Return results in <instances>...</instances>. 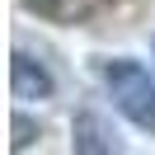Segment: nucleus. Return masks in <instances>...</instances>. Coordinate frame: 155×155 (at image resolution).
<instances>
[{
	"label": "nucleus",
	"instance_id": "obj_3",
	"mask_svg": "<svg viewBox=\"0 0 155 155\" xmlns=\"http://www.w3.org/2000/svg\"><path fill=\"white\" fill-rule=\"evenodd\" d=\"M52 89V75L38 66L33 57H14V94L19 99H42Z\"/></svg>",
	"mask_w": 155,
	"mask_h": 155
},
{
	"label": "nucleus",
	"instance_id": "obj_1",
	"mask_svg": "<svg viewBox=\"0 0 155 155\" xmlns=\"http://www.w3.org/2000/svg\"><path fill=\"white\" fill-rule=\"evenodd\" d=\"M104 80H108L113 104L122 108L136 127H155V85H150V75H146L136 61H108Z\"/></svg>",
	"mask_w": 155,
	"mask_h": 155
},
{
	"label": "nucleus",
	"instance_id": "obj_4",
	"mask_svg": "<svg viewBox=\"0 0 155 155\" xmlns=\"http://www.w3.org/2000/svg\"><path fill=\"white\" fill-rule=\"evenodd\" d=\"M24 5L42 19H57V24H75L94 10V0H24Z\"/></svg>",
	"mask_w": 155,
	"mask_h": 155
},
{
	"label": "nucleus",
	"instance_id": "obj_2",
	"mask_svg": "<svg viewBox=\"0 0 155 155\" xmlns=\"http://www.w3.org/2000/svg\"><path fill=\"white\" fill-rule=\"evenodd\" d=\"M75 150L80 155H117V146H113V136H108V127L99 122L94 113H85L75 122Z\"/></svg>",
	"mask_w": 155,
	"mask_h": 155
}]
</instances>
